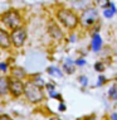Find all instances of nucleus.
Listing matches in <instances>:
<instances>
[{
	"mask_svg": "<svg viewBox=\"0 0 117 120\" xmlns=\"http://www.w3.org/2000/svg\"><path fill=\"white\" fill-rule=\"evenodd\" d=\"M25 97L30 102H39L43 100V91L42 89L37 85H34L33 82H27L24 85V92Z\"/></svg>",
	"mask_w": 117,
	"mask_h": 120,
	"instance_id": "f257e3e1",
	"label": "nucleus"
},
{
	"mask_svg": "<svg viewBox=\"0 0 117 120\" xmlns=\"http://www.w3.org/2000/svg\"><path fill=\"white\" fill-rule=\"evenodd\" d=\"M58 19L60 20V23L68 29H73L77 27L78 24V18L73 11L68 10V9H60L57 14Z\"/></svg>",
	"mask_w": 117,
	"mask_h": 120,
	"instance_id": "f03ea898",
	"label": "nucleus"
},
{
	"mask_svg": "<svg viewBox=\"0 0 117 120\" xmlns=\"http://www.w3.org/2000/svg\"><path fill=\"white\" fill-rule=\"evenodd\" d=\"M3 22H4V24L8 28H10V29L14 30V29H17V28L20 27L21 18H20V15H19L18 11L10 10V11L5 13V14L3 15Z\"/></svg>",
	"mask_w": 117,
	"mask_h": 120,
	"instance_id": "7ed1b4c3",
	"label": "nucleus"
},
{
	"mask_svg": "<svg viewBox=\"0 0 117 120\" xmlns=\"http://www.w3.org/2000/svg\"><path fill=\"white\" fill-rule=\"evenodd\" d=\"M25 39H27V32H25V29H23L21 27L14 29L11 35H10V41L13 42V44H14L15 47H21L23 44H24Z\"/></svg>",
	"mask_w": 117,
	"mask_h": 120,
	"instance_id": "20e7f679",
	"label": "nucleus"
},
{
	"mask_svg": "<svg viewBox=\"0 0 117 120\" xmlns=\"http://www.w3.org/2000/svg\"><path fill=\"white\" fill-rule=\"evenodd\" d=\"M97 18H98L97 10L93 8H89V9H87V10L83 11L81 20H82V24H84V25H92V24L96 23Z\"/></svg>",
	"mask_w": 117,
	"mask_h": 120,
	"instance_id": "39448f33",
	"label": "nucleus"
},
{
	"mask_svg": "<svg viewBox=\"0 0 117 120\" xmlns=\"http://www.w3.org/2000/svg\"><path fill=\"white\" fill-rule=\"evenodd\" d=\"M9 81V91L11 92V95H14L15 97L20 96L24 92V83L20 80L17 79H10Z\"/></svg>",
	"mask_w": 117,
	"mask_h": 120,
	"instance_id": "423d86ee",
	"label": "nucleus"
},
{
	"mask_svg": "<svg viewBox=\"0 0 117 120\" xmlns=\"http://www.w3.org/2000/svg\"><path fill=\"white\" fill-rule=\"evenodd\" d=\"M11 44L10 35L8 34V32L4 29H0V47L1 48H9Z\"/></svg>",
	"mask_w": 117,
	"mask_h": 120,
	"instance_id": "0eeeda50",
	"label": "nucleus"
},
{
	"mask_svg": "<svg viewBox=\"0 0 117 120\" xmlns=\"http://www.w3.org/2000/svg\"><path fill=\"white\" fill-rule=\"evenodd\" d=\"M48 32H49V34H50L53 38H56V39H60V38L63 37L62 29L58 27L56 23H50V24H49V27H48Z\"/></svg>",
	"mask_w": 117,
	"mask_h": 120,
	"instance_id": "6e6552de",
	"label": "nucleus"
},
{
	"mask_svg": "<svg viewBox=\"0 0 117 120\" xmlns=\"http://www.w3.org/2000/svg\"><path fill=\"white\" fill-rule=\"evenodd\" d=\"M9 91V81L6 77H0V95H5Z\"/></svg>",
	"mask_w": 117,
	"mask_h": 120,
	"instance_id": "1a4fd4ad",
	"label": "nucleus"
},
{
	"mask_svg": "<svg viewBox=\"0 0 117 120\" xmlns=\"http://www.w3.org/2000/svg\"><path fill=\"white\" fill-rule=\"evenodd\" d=\"M101 46H102V38L99 37V34L96 33L92 38V49L97 52V51H99Z\"/></svg>",
	"mask_w": 117,
	"mask_h": 120,
	"instance_id": "9d476101",
	"label": "nucleus"
},
{
	"mask_svg": "<svg viewBox=\"0 0 117 120\" xmlns=\"http://www.w3.org/2000/svg\"><path fill=\"white\" fill-rule=\"evenodd\" d=\"M11 72H13V76H14V79H17V80H20L21 77L25 76L24 70L20 68V67H14V68L11 70Z\"/></svg>",
	"mask_w": 117,
	"mask_h": 120,
	"instance_id": "9b49d317",
	"label": "nucleus"
},
{
	"mask_svg": "<svg viewBox=\"0 0 117 120\" xmlns=\"http://www.w3.org/2000/svg\"><path fill=\"white\" fill-rule=\"evenodd\" d=\"M48 73L50 75V76H54L57 77V79H60L63 75H62V71L59 68H57V67H49L48 68Z\"/></svg>",
	"mask_w": 117,
	"mask_h": 120,
	"instance_id": "f8f14e48",
	"label": "nucleus"
},
{
	"mask_svg": "<svg viewBox=\"0 0 117 120\" xmlns=\"http://www.w3.org/2000/svg\"><path fill=\"white\" fill-rule=\"evenodd\" d=\"M108 97L111 100H117V85H113L108 90Z\"/></svg>",
	"mask_w": 117,
	"mask_h": 120,
	"instance_id": "ddd939ff",
	"label": "nucleus"
},
{
	"mask_svg": "<svg viewBox=\"0 0 117 120\" xmlns=\"http://www.w3.org/2000/svg\"><path fill=\"white\" fill-rule=\"evenodd\" d=\"M98 5L101 8H107V6H110V0H98Z\"/></svg>",
	"mask_w": 117,
	"mask_h": 120,
	"instance_id": "4468645a",
	"label": "nucleus"
},
{
	"mask_svg": "<svg viewBox=\"0 0 117 120\" xmlns=\"http://www.w3.org/2000/svg\"><path fill=\"white\" fill-rule=\"evenodd\" d=\"M95 68H96V71H98V72H102V71L105 70V66H103V63L97 62V63H96V66H95Z\"/></svg>",
	"mask_w": 117,
	"mask_h": 120,
	"instance_id": "2eb2a0df",
	"label": "nucleus"
},
{
	"mask_svg": "<svg viewBox=\"0 0 117 120\" xmlns=\"http://www.w3.org/2000/svg\"><path fill=\"white\" fill-rule=\"evenodd\" d=\"M103 14H105V17H106V18H112L115 13H112L111 10H110V9H105V11H103Z\"/></svg>",
	"mask_w": 117,
	"mask_h": 120,
	"instance_id": "dca6fc26",
	"label": "nucleus"
},
{
	"mask_svg": "<svg viewBox=\"0 0 117 120\" xmlns=\"http://www.w3.org/2000/svg\"><path fill=\"white\" fill-rule=\"evenodd\" d=\"M79 81H81V83H82L83 86L87 85V77H86V76H81V77H79Z\"/></svg>",
	"mask_w": 117,
	"mask_h": 120,
	"instance_id": "f3484780",
	"label": "nucleus"
},
{
	"mask_svg": "<svg viewBox=\"0 0 117 120\" xmlns=\"http://www.w3.org/2000/svg\"><path fill=\"white\" fill-rule=\"evenodd\" d=\"M0 120H13L9 115H5V114H3V115H0Z\"/></svg>",
	"mask_w": 117,
	"mask_h": 120,
	"instance_id": "a211bd4d",
	"label": "nucleus"
},
{
	"mask_svg": "<svg viewBox=\"0 0 117 120\" xmlns=\"http://www.w3.org/2000/svg\"><path fill=\"white\" fill-rule=\"evenodd\" d=\"M76 63L78 64V66H83V64L86 63V61L84 60H78V61H76Z\"/></svg>",
	"mask_w": 117,
	"mask_h": 120,
	"instance_id": "6ab92c4d",
	"label": "nucleus"
},
{
	"mask_svg": "<svg viewBox=\"0 0 117 120\" xmlns=\"http://www.w3.org/2000/svg\"><path fill=\"white\" fill-rule=\"evenodd\" d=\"M0 70H3V71H5L6 70V63H0Z\"/></svg>",
	"mask_w": 117,
	"mask_h": 120,
	"instance_id": "aec40b11",
	"label": "nucleus"
},
{
	"mask_svg": "<svg viewBox=\"0 0 117 120\" xmlns=\"http://www.w3.org/2000/svg\"><path fill=\"white\" fill-rule=\"evenodd\" d=\"M47 87H48V90H49L50 92L54 90V85H50V83H48V85H47Z\"/></svg>",
	"mask_w": 117,
	"mask_h": 120,
	"instance_id": "412c9836",
	"label": "nucleus"
},
{
	"mask_svg": "<svg viewBox=\"0 0 117 120\" xmlns=\"http://www.w3.org/2000/svg\"><path fill=\"white\" fill-rule=\"evenodd\" d=\"M102 81H105V79H103V77L101 76L99 79H98V86H99V85H102Z\"/></svg>",
	"mask_w": 117,
	"mask_h": 120,
	"instance_id": "4be33fe9",
	"label": "nucleus"
},
{
	"mask_svg": "<svg viewBox=\"0 0 117 120\" xmlns=\"http://www.w3.org/2000/svg\"><path fill=\"white\" fill-rule=\"evenodd\" d=\"M112 120H117V112L112 114Z\"/></svg>",
	"mask_w": 117,
	"mask_h": 120,
	"instance_id": "5701e85b",
	"label": "nucleus"
},
{
	"mask_svg": "<svg viewBox=\"0 0 117 120\" xmlns=\"http://www.w3.org/2000/svg\"><path fill=\"white\" fill-rule=\"evenodd\" d=\"M59 110H66V106H64L63 104H60V105H59Z\"/></svg>",
	"mask_w": 117,
	"mask_h": 120,
	"instance_id": "b1692460",
	"label": "nucleus"
},
{
	"mask_svg": "<svg viewBox=\"0 0 117 120\" xmlns=\"http://www.w3.org/2000/svg\"><path fill=\"white\" fill-rule=\"evenodd\" d=\"M49 120H60L59 118H56V116H54V118H52V119H49Z\"/></svg>",
	"mask_w": 117,
	"mask_h": 120,
	"instance_id": "393cba45",
	"label": "nucleus"
}]
</instances>
